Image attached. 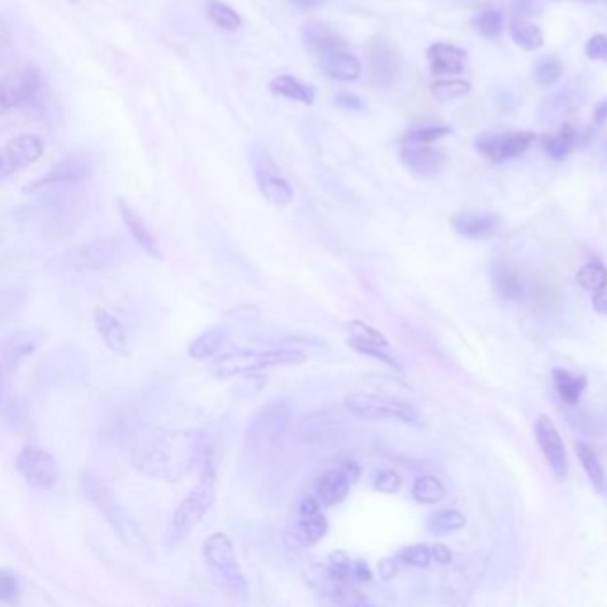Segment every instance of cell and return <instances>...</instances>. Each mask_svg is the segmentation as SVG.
I'll use <instances>...</instances> for the list:
<instances>
[{
    "instance_id": "6da1fadb",
    "label": "cell",
    "mask_w": 607,
    "mask_h": 607,
    "mask_svg": "<svg viewBox=\"0 0 607 607\" xmlns=\"http://www.w3.org/2000/svg\"><path fill=\"white\" fill-rule=\"evenodd\" d=\"M206 446L194 433H155L134 451V465L150 478L178 481L196 463L206 462Z\"/></svg>"
},
{
    "instance_id": "7a4b0ae2",
    "label": "cell",
    "mask_w": 607,
    "mask_h": 607,
    "mask_svg": "<svg viewBox=\"0 0 607 607\" xmlns=\"http://www.w3.org/2000/svg\"><path fill=\"white\" fill-rule=\"evenodd\" d=\"M303 43L321 72L335 81L353 82L362 75V63L347 51L342 38L326 24L310 20L303 27Z\"/></svg>"
},
{
    "instance_id": "3957f363",
    "label": "cell",
    "mask_w": 607,
    "mask_h": 607,
    "mask_svg": "<svg viewBox=\"0 0 607 607\" xmlns=\"http://www.w3.org/2000/svg\"><path fill=\"white\" fill-rule=\"evenodd\" d=\"M216 492H218V472L213 465V460L207 456V460L201 465V476L199 481L191 488V492L182 499V502L176 506L169 529H167V545L175 547L182 540H185L191 531L204 520V517L209 513L213 504L216 502Z\"/></svg>"
},
{
    "instance_id": "277c9868",
    "label": "cell",
    "mask_w": 607,
    "mask_h": 607,
    "mask_svg": "<svg viewBox=\"0 0 607 607\" xmlns=\"http://www.w3.org/2000/svg\"><path fill=\"white\" fill-rule=\"evenodd\" d=\"M81 492L84 499L107 520V524L114 529L118 538L130 547L132 550H144V534L137 527V524L130 518V515L123 510L118 497L105 483V479L91 471L82 472L81 476Z\"/></svg>"
},
{
    "instance_id": "5b68a950",
    "label": "cell",
    "mask_w": 607,
    "mask_h": 607,
    "mask_svg": "<svg viewBox=\"0 0 607 607\" xmlns=\"http://www.w3.org/2000/svg\"><path fill=\"white\" fill-rule=\"evenodd\" d=\"M291 426V407L285 401H269L268 404L253 416L246 435L245 447L246 451L259 458L268 460L275 455Z\"/></svg>"
},
{
    "instance_id": "8992f818",
    "label": "cell",
    "mask_w": 607,
    "mask_h": 607,
    "mask_svg": "<svg viewBox=\"0 0 607 607\" xmlns=\"http://www.w3.org/2000/svg\"><path fill=\"white\" fill-rule=\"evenodd\" d=\"M204 557L218 584L234 598L246 602L250 595L248 580L239 566L234 541L225 533L211 534L204 543Z\"/></svg>"
},
{
    "instance_id": "52a82bcc",
    "label": "cell",
    "mask_w": 607,
    "mask_h": 607,
    "mask_svg": "<svg viewBox=\"0 0 607 607\" xmlns=\"http://www.w3.org/2000/svg\"><path fill=\"white\" fill-rule=\"evenodd\" d=\"M307 354L298 349H266V351H232L216 356L211 370L214 376L227 379L241 374H252L271 367L303 363Z\"/></svg>"
},
{
    "instance_id": "ba28073f",
    "label": "cell",
    "mask_w": 607,
    "mask_h": 607,
    "mask_svg": "<svg viewBox=\"0 0 607 607\" xmlns=\"http://www.w3.org/2000/svg\"><path fill=\"white\" fill-rule=\"evenodd\" d=\"M346 409L358 419H397L409 424H419V414L414 404L379 393L354 392L346 397Z\"/></svg>"
},
{
    "instance_id": "9c48e42d",
    "label": "cell",
    "mask_w": 607,
    "mask_h": 607,
    "mask_svg": "<svg viewBox=\"0 0 607 607\" xmlns=\"http://www.w3.org/2000/svg\"><path fill=\"white\" fill-rule=\"evenodd\" d=\"M250 162H252L259 189L269 204L280 209L291 206L294 199V191L291 183L282 176L276 162L268 153V150L261 144H253L250 148Z\"/></svg>"
},
{
    "instance_id": "30bf717a",
    "label": "cell",
    "mask_w": 607,
    "mask_h": 607,
    "mask_svg": "<svg viewBox=\"0 0 607 607\" xmlns=\"http://www.w3.org/2000/svg\"><path fill=\"white\" fill-rule=\"evenodd\" d=\"M123 259V246L118 239L102 237L89 241L63 257L70 271H98L120 264Z\"/></svg>"
},
{
    "instance_id": "8fae6325",
    "label": "cell",
    "mask_w": 607,
    "mask_h": 607,
    "mask_svg": "<svg viewBox=\"0 0 607 607\" xmlns=\"http://www.w3.org/2000/svg\"><path fill=\"white\" fill-rule=\"evenodd\" d=\"M93 159L88 153H70L56 162L49 173L31 185H27L26 192H36L49 187H61V185H77L91 178L93 175Z\"/></svg>"
},
{
    "instance_id": "7c38bea8",
    "label": "cell",
    "mask_w": 607,
    "mask_h": 607,
    "mask_svg": "<svg viewBox=\"0 0 607 607\" xmlns=\"http://www.w3.org/2000/svg\"><path fill=\"white\" fill-rule=\"evenodd\" d=\"M43 88L42 72L35 66H24L3 81V89H0V105L3 111H10L15 107L27 105L38 98Z\"/></svg>"
},
{
    "instance_id": "4fadbf2b",
    "label": "cell",
    "mask_w": 607,
    "mask_h": 607,
    "mask_svg": "<svg viewBox=\"0 0 607 607\" xmlns=\"http://www.w3.org/2000/svg\"><path fill=\"white\" fill-rule=\"evenodd\" d=\"M43 152L45 144L35 134H24L8 141L3 146V152H0V178L8 180L10 176L29 167L43 155Z\"/></svg>"
},
{
    "instance_id": "5bb4252c",
    "label": "cell",
    "mask_w": 607,
    "mask_h": 607,
    "mask_svg": "<svg viewBox=\"0 0 607 607\" xmlns=\"http://www.w3.org/2000/svg\"><path fill=\"white\" fill-rule=\"evenodd\" d=\"M17 471L33 486L49 490L58 481V465L51 453L36 446H26L17 456Z\"/></svg>"
},
{
    "instance_id": "9a60e30c",
    "label": "cell",
    "mask_w": 607,
    "mask_h": 607,
    "mask_svg": "<svg viewBox=\"0 0 607 607\" xmlns=\"http://www.w3.org/2000/svg\"><path fill=\"white\" fill-rule=\"evenodd\" d=\"M317 499H305L300 508V522L284 533V541L292 547H308L323 540L328 533V522L319 510Z\"/></svg>"
},
{
    "instance_id": "2e32d148",
    "label": "cell",
    "mask_w": 607,
    "mask_h": 607,
    "mask_svg": "<svg viewBox=\"0 0 607 607\" xmlns=\"http://www.w3.org/2000/svg\"><path fill=\"white\" fill-rule=\"evenodd\" d=\"M536 141L534 132H506V134H485L476 141V148L481 155L492 162H506L522 155Z\"/></svg>"
},
{
    "instance_id": "e0dca14e",
    "label": "cell",
    "mask_w": 607,
    "mask_h": 607,
    "mask_svg": "<svg viewBox=\"0 0 607 607\" xmlns=\"http://www.w3.org/2000/svg\"><path fill=\"white\" fill-rule=\"evenodd\" d=\"M360 469L354 463H342L339 467L328 469L315 483V499L326 506L333 508L340 504L354 481H358Z\"/></svg>"
},
{
    "instance_id": "ac0fdd59",
    "label": "cell",
    "mask_w": 607,
    "mask_h": 607,
    "mask_svg": "<svg viewBox=\"0 0 607 607\" xmlns=\"http://www.w3.org/2000/svg\"><path fill=\"white\" fill-rule=\"evenodd\" d=\"M534 439L552 474L563 479L568 474V456H566V449H564V444L557 428L547 416H540L536 419Z\"/></svg>"
},
{
    "instance_id": "d6986e66",
    "label": "cell",
    "mask_w": 607,
    "mask_h": 607,
    "mask_svg": "<svg viewBox=\"0 0 607 607\" xmlns=\"http://www.w3.org/2000/svg\"><path fill=\"white\" fill-rule=\"evenodd\" d=\"M365 58L372 82L379 86H390L395 81L401 68V58L390 42L385 38H374L365 47Z\"/></svg>"
},
{
    "instance_id": "ffe728a7",
    "label": "cell",
    "mask_w": 607,
    "mask_h": 607,
    "mask_svg": "<svg viewBox=\"0 0 607 607\" xmlns=\"http://www.w3.org/2000/svg\"><path fill=\"white\" fill-rule=\"evenodd\" d=\"M36 222L43 234L63 237L65 234L74 232V227L77 225V211L72 204H66L65 199L47 201L45 206L38 209Z\"/></svg>"
},
{
    "instance_id": "44dd1931",
    "label": "cell",
    "mask_w": 607,
    "mask_h": 607,
    "mask_svg": "<svg viewBox=\"0 0 607 607\" xmlns=\"http://www.w3.org/2000/svg\"><path fill=\"white\" fill-rule=\"evenodd\" d=\"M401 160L412 173L421 176H435L447 164L446 153L430 144H402Z\"/></svg>"
},
{
    "instance_id": "7402d4cb",
    "label": "cell",
    "mask_w": 607,
    "mask_h": 607,
    "mask_svg": "<svg viewBox=\"0 0 607 607\" xmlns=\"http://www.w3.org/2000/svg\"><path fill=\"white\" fill-rule=\"evenodd\" d=\"M428 59L433 75H456L465 68L467 52L451 43H433L428 51Z\"/></svg>"
},
{
    "instance_id": "603a6c76",
    "label": "cell",
    "mask_w": 607,
    "mask_h": 607,
    "mask_svg": "<svg viewBox=\"0 0 607 607\" xmlns=\"http://www.w3.org/2000/svg\"><path fill=\"white\" fill-rule=\"evenodd\" d=\"M455 230L467 239H490L499 230V220L490 214L460 213L451 220Z\"/></svg>"
},
{
    "instance_id": "cb8c5ba5",
    "label": "cell",
    "mask_w": 607,
    "mask_h": 607,
    "mask_svg": "<svg viewBox=\"0 0 607 607\" xmlns=\"http://www.w3.org/2000/svg\"><path fill=\"white\" fill-rule=\"evenodd\" d=\"M95 324L104 344L118 354H128V337L118 317L109 314L105 308L95 310Z\"/></svg>"
},
{
    "instance_id": "d4e9b609",
    "label": "cell",
    "mask_w": 607,
    "mask_h": 607,
    "mask_svg": "<svg viewBox=\"0 0 607 607\" xmlns=\"http://www.w3.org/2000/svg\"><path fill=\"white\" fill-rule=\"evenodd\" d=\"M118 207H120V214H121V218H123L127 229L130 230L134 241H136L148 255H152V257L162 261V253H160V250H159V246H157V241H155V237L152 236V232L148 230V227L144 225V222L141 220V216L127 204V201H123V199H118Z\"/></svg>"
},
{
    "instance_id": "484cf974",
    "label": "cell",
    "mask_w": 607,
    "mask_h": 607,
    "mask_svg": "<svg viewBox=\"0 0 607 607\" xmlns=\"http://www.w3.org/2000/svg\"><path fill=\"white\" fill-rule=\"evenodd\" d=\"M269 89L271 93H275L276 97H284L294 102H301L305 105H312L315 102V88H312L310 84H305L298 79H294L292 75H278L269 82Z\"/></svg>"
},
{
    "instance_id": "4316f807",
    "label": "cell",
    "mask_w": 607,
    "mask_h": 607,
    "mask_svg": "<svg viewBox=\"0 0 607 607\" xmlns=\"http://www.w3.org/2000/svg\"><path fill=\"white\" fill-rule=\"evenodd\" d=\"M346 330L349 333V346L358 353H365L367 349L374 347L388 349V340L385 339V335L363 321H349L346 324Z\"/></svg>"
},
{
    "instance_id": "83f0119b",
    "label": "cell",
    "mask_w": 607,
    "mask_h": 607,
    "mask_svg": "<svg viewBox=\"0 0 607 607\" xmlns=\"http://www.w3.org/2000/svg\"><path fill=\"white\" fill-rule=\"evenodd\" d=\"M552 383L561 401H564L566 404H577L586 388V376L573 374L566 369H554Z\"/></svg>"
},
{
    "instance_id": "f1b7e54d",
    "label": "cell",
    "mask_w": 607,
    "mask_h": 607,
    "mask_svg": "<svg viewBox=\"0 0 607 607\" xmlns=\"http://www.w3.org/2000/svg\"><path fill=\"white\" fill-rule=\"evenodd\" d=\"M575 144L577 130L570 123H564L556 136H545L541 139V148L545 150V153L557 162L564 160L573 152Z\"/></svg>"
},
{
    "instance_id": "f546056e",
    "label": "cell",
    "mask_w": 607,
    "mask_h": 607,
    "mask_svg": "<svg viewBox=\"0 0 607 607\" xmlns=\"http://www.w3.org/2000/svg\"><path fill=\"white\" fill-rule=\"evenodd\" d=\"M508 33L513 43L525 52H533L543 45L541 29L524 19H513L508 26Z\"/></svg>"
},
{
    "instance_id": "4dcf8cb0",
    "label": "cell",
    "mask_w": 607,
    "mask_h": 607,
    "mask_svg": "<svg viewBox=\"0 0 607 607\" xmlns=\"http://www.w3.org/2000/svg\"><path fill=\"white\" fill-rule=\"evenodd\" d=\"M225 344V331L222 328L207 330L189 344V356L194 360L214 358Z\"/></svg>"
},
{
    "instance_id": "1f68e13d",
    "label": "cell",
    "mask_w": 607,
    "mask_h": 607,
    "mask_svg": "<svg viewBox=\"0 0 607 607\" xmlns=\"http://www.w3.org/2000/svg\"><path fill=\"white\" fill-rule=\"evenodd\" d=\"M573 447H575V455H577V458H579V462H580V465H582L589 483L593 485V488L596 492H603L605 474H603V469H602L600 460L595 455V451L588 444H584V442H575Z\"/></svg>"
},
{
    "instance_id": "d6a6232c",
    "label": "cell",
    "mask_w": 607,
    "mask_h": 607,
    "mask_svg": "<svg viewBox=\"0 0 607 607\" xmlns=\"http://www.w3.org/2000/svg\"><path fill=\"white\" fill-rule=\"evenodd\" d=\"M446 488L435 476H421L416 479L412 497L421 504H437L444 499Z\"/></svg>"
},
{
    "instance_id": "836d02e7",
    "label": "cell",
    "mask_w": 607,
    "mask_h": 607,
    "mask_svg": "<svg viewBox=\"0 0 607 607\" xmlns=\"http://www.w3.org/2000/svg\"><path fill=\"white\" fill-rule=\"evenodd\" d=\"M467 518L456 510H442L428 518V531L433 534H447L465 527Z\"/></svg>"
},
{
    "instance_id": "e575fe53",
    "label": "cell",
    "mask_w": 607,
    "mask_h": 607,
    "mask_svg": "<svg viewBox=\"0 0 607 607\" xmlns=\"http://www.w3.org/2000/svg\"><path fill=\"white\" fill-rule=\"evenodd\" d=\"M577 284L589 292H596L607 287V268L600 262H589L584 264L577 275H575Z\"/></svg>"
},
{
    "instance_id": "d590c367",
    "label": "cell",
    "mask_w": 607,
    "mask_h": 607,
    "mask_svg": "<svg viewBox=\"0 0 607 607\" xmlns=\"http://www.w3.org/2000/svg\"><path fill=\"white\" fill-rule=\"evenodd\" d=\"M430 89L437 100L451 102L467 97L471 93V82L463 79H440L432 82Z\"/></svg>"
},
{
    "instance_id": "8d00e7d4",
    "label": "cell",
    "mask_w": 607,
    "mask_h": 607,
    "mask_svg": "<svg viewBox=\"0 0 607 607\" xmlns=\"http://www.w3.org/2000/svg\"><path fill=\"white\" fill-rule=\"evenodd\" d=\"M207 15L213 24L222 27L223 31H237L243 26V20L237 12H234L230 6L220 3V0H211L207 6Z\"/></svg>"
},
{
    "instance_id": "74e56055",
    "label": "cell",
    "mask_w": 607,
    "mask_h": 607,
    "mask_svg": "<svg viewBox=\"0 0 607 607\" xmlns=\"http://www.w3.org/2000/svg\"><path fill=\"white\" fill-rule=\"evenodd\" d=\"M533 77L540 88H552L563 77V63L557 58H541L534 66Z\"/></svg>"
},
{
    "instance_id": "f35d334b",
    "label": "cell",
    "mask_w": 607,
    "mask_h": 607,
    "mask_svg": "<svg viewBox=\"0 0 607 607\" xmlns=\"http://www.w3.org/2000/svg\"><path fill=\"white\" fill-rule=\"evenodd\" d=\"M494 284L499 294L508 300H518L522 296L520 278L506 266H497L494 269Z\"/></svg>"
},
{
    "instance_id": "ab89813d",
    "label": "cell",
    "mask_w": 607,
    "mask_h": 607,
    "mask_svg": "<svg viewBox=\"0 0 607 607\" xmlns=\"http://www.w3.org/2000/svg\"><path fill=\"white\" fill-rule=\"evenodd\" d=\"M502 24H504V19H502V13L495 12V10H488V12H483L479 13L476 19H474V27L476 31L486 38V40H495L501 36L502 33Z\"/></svg>"
},
{
    "instance_id": "60d3db41",
    "label": "cell",
    "mask_w": 607,
    "mask_h": 607,
    "mask_svg": "<svg viewBox=\"0 0 607 607\" xmlns=\"http://www.w3.org/2000/svg\"><path fill=\"white\" fill-rule=\"evenodd\" d=\"M22 596V584L15 572L3 570L0 572V602L3 603H19Z\"/></svg>"
},
{
    "instance_id": "b9f144b4",
    "label": "cell",
    "mask_w": 607,
    "mask_h": 607,
    "mask_svg": "<svg viewBox=\"0 0 607 607\" xmlns=\"http://www.w3.org/2000/svg\"><path fill=\"white\" fill-rule=\"evenodd\" d=\"M326 575L333 582H347L351 577V561L344 550H335L328 559Z\"/></svg>"
},
{
    "instance_id": "7bdbcfd3",
    "label": "cell",
    "mask_w": 607,
    "mask_h": 607,
    "mask_svg": "<svg viewBox=\"0 0 607 607\" xmlns=\"http://www.w3.org/2000/svg\"><path fill=\"white\" fill-rule=\"evenodd\" d=\"M432 557H433L432 545H426V543H416L399 552V559L402 563L417 566V568H426L432 563Z\"/></svg>"
},
{
    "instance_id": "ee69618b",
    "label": "cell",
    "mask_w": 607,
    "mask_h": 607,
    "mask_svg": "<svg viewBox=\"0 0 607 607\" xmlns=\"http://www.w3.org/2000/svg\"><path fill=\"white\" fill-rule=\"evenodd\" d=\"M451 132L447 127H421L404 136V144H432Z\"/></svg>"
},
{
    "instance_id": "f6af8a7d",
    "label": "cell",
    "mask_w": 607,
    "mask_h": 607,
    "mask_svg": "<svg viewBox=\"0 0 607 607\" xmlns=\"http://www.w3.org/2000/svg\"><path fill=\"white\" fill-rule=\"evenodd\" d=\"M33 346L31 344H13L12 347L6 344L4 346V351H3V363H4V374L8 376L10 370L17 369L22 356L26 354H31L33 353Z\"/></svg>"
},
{
    "instance_id": "bcb514c9",
    "label": "cell",
    "mask_w": 607,
    "mask_h": 607,
    "mask_svg": "<svg viewBox=\"0 0 607 607\" xmlns=\"http://www.w3.org/2000/svg\"><path fill=\"white\" fill-rule=\"evenodd\" d=\"M401 476L393 471H381L374 479V488L381 494H395L401 488Z\"/></svg>"
},
{
    "instance_id": "7dc6e473",
    "label": "cell",
    "mask_w": 607,
    "mask_h": 607,
    "mask_svg": "<svg viewBox=\"0 0 607 607\" xmlns=\"http://www.w3.org/2000/svg\"><path fill=\"white\" fill-rule=\"evenodd\" d=\"M586 58L591 61H607V36H591L586 43Z\"/></svg>"
},
{
    "instance_id": "c3c4849f",
    "label": "cell",
    "mask_w": 607,
    "mask_h": 607,
    "mask_svg": "<svg viewBox=\"0 0 607 607\" xmlns=\"http://www.w3.org/2000/svg\"><path fill=\"white\" fill-rule=\"evenodd\" d=\"M513 12H515L517 19H522V17H527V15L538 12V8H536L534 0H513Z\"/></svg>"
},
{
    "instance_id": "681fc988",
    "label": "cell",
    "mask_w": 607,
    "mask_h": 607,
    "mask_svg": "<svg viewBox=\"0 0 607 607\" xmlns=\"http://www.w3.org/2000/svg\"><path fill=\"white\" fill-rule=\"evenodd\" d=\"M432 552H433V557L437 563L440 564H447L451 559H453V554H451V549L447 545H442V543H435L432 545Z\"/></svg>"
},
{
    "instance_id": "f907efd6",
    "label": "cell",
    "mask_w": 607,
    "mask_h": 607,
    "mask_svg": "<svg viewBox=\"0 0 607 607\" xmlns=\"http://www.w3.org/2000/svg\"><path fill=\"white\" fill-rule=\"evenodd\" d=\"M591 303H593V308H595L598 314L607 315V287L602 289V291L593 292Z\"/></svg>"
},
{
    "instance_id": "816d5d0a",
    "label": "cell",
    "mask_w": 607,
    "mask_h": 607,
    "mask_svg": "<svg viewBox=\"0 0 607 607\" xmlns=\"http://www.w3.org/2000/svg\"><path fill=\"white\" fill-rule=\"evenodd\" d=\"M335 102L337 105H342V107H349V109H362V100L354 95H349V93H339L335 97Z\"/></svg>"
},
{
    "instance_id": "f5cc1de1",
    "label": "cell",
    "mask_w": 607,
    "mask_h": 607,
    "mask_svg": "<svg viewBox=\"0 0 607 607\" xmlns=\"http://www.w3.org/2000/svg\"><path fill=\"white\" fill-rule=\"evenodd\" d=\"M607 121V98L600 100L596 105H595V111H593V125L595 127H600Z\"/></svg>"
},
{
    "instance_id": "db71d44e",
    "label": "cell",
    "mask_w": 607,
    "mask_h": 607,
    "mask_svg": "<svg viewBox=\"0 0 607 607\" xmlns=\"http://www.w3.org/2000/svg\"><path fill=\"white\" fill-rule=\"evenodd\" d=\"M377 568H379V575L383 579H392L395 575V572H397V564H395L393 559H383Z\"/></svg>"
},
{
    "instance_id": "11a10c76",
    "label": "cell",
    "mask_w": 607,
    "mask_h": 607,
    "mask_svg": "<svg viewBox=\"0 0 607 607\" xmlns=\"http://www.w3.org/2000/svg\"><path fill=\"white\" fill-rule=\"evenodd\" d=\"M354 577L360 579V580H370L372 579V572L369 570V566L363 563V561H358L354 563Z\"/></svg>"
},
{
    "instance_id": "9f6ffc18",
    "label": "cell",
    "mask_w": 607,
    "mask_h": 607,
    "mask_svg": "<svg viewBox=\"0 0 607 607\" xmlns=\"http://www.w3.org/2000/svg\"><path fill=\"white\" fill-rule=\"evenodd\" d=\"M291 3H294L296 6H301V8H319V6L328 4L330 0H291Z\"/></svg>"
},
{
    "instance_id": "6f0895ef",
    "label": "cell",
    "mask_w": 607,
    "mask_h": 607,
    "mask_svg": "<svg viewBox=\"0 0 607 607\" xmlns=\"http://www.w3.org/2000/svg\"><path fill=\"white\" fill-rule=\"evenodd\" d=\"M568 3H582V4H595L598 0H568Z\"/></svg>"
},
{
    "instance_id": "680465c9",
    "label": "cell",
    "mask_w": 607,
    "mask_h": 607,
    "mask_svg": "<svg viewBox=\"0 0 607 607\" xmlns=\"http://www.w3.org/2000/svg\"><path fill=\"white\" fill-rule=\"evenodd\" d=\"M66 3H70V4H77V3H81V0H66Z\"/></svg>"
}]
</instances>
